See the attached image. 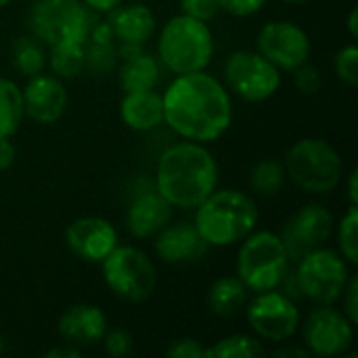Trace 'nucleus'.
Segmentation results:
<instances>
[{"instance_id":"1","label":"nucleus","mask_w":358,"mask_h":358,"mask_svg":"<svg viewBox=\"0 0 358 358\" xmlns=\"http://www.w3.org/2000/svg\"><path fill=\"white\" fill-rule=\"evenodd\" d=\"M162 103L164 122L187 141H218L233 124L229 88L203 69L176 76L162 94Z\"/></svg>"},{"instance_id":"2","label":"nucleus","mask_w":358,"mask_h":358,"mask_svg":"<svg viewBox=\"0 0 358 358\" xmlns=\"http://www.w3.org/2000/svg\"><path fill=\"white\" fill-rule=\"evenodd\" d=\"M218 187V164L203 143L185 141L168 147L157 162L155 189L172 208H197Z\"/></svg>"},{"instance_id":"3","label":"nucleus","mask_w":358,"mask_h":358,"mask_svg":"<svg viewBox=\"0 0 358 358\" xmlns=\"http://www.w3.org/2000/svg\"><path fill=\"white\" fill-rule=\"evenodd\" d=\"M193 224L208 245H235L256 229L258 208L250 195L237 189H216L195 208Z\"/></svg>"},{"instance_id":"4","label":"nucleus","mask_w":358,"mask_h":358,"mask_svg":"<svg viewBox=\"0 0 358 358\" xmlns=\"http://www.w3.org/2000/svg\"><path fill=\"white\" fill-rule=\"evenodd\" d=\"M157 55L164 67L176 76L201 71L214 57V36L206 21L180 13L164 23Z\"/></svg>"},{"instance_id":"5","label":"nucleus","mask_w":358,"mask_h":358,"mask_svg":"<svg viewBox=\"0 0 358 358\" xmlns=\"http://www.w3.org/2000/svg\"><path fill=\"white\" fill-rule=\"evenodd\" d=\"M283 166L292 182L313 195L331 193L344 176L342 155L325 138H302L294 143Z\"/></svg>"},{"instance_id":"6","label":"nucleus","mask_w":358,"mask_h":358,"mask_svg":"<svg viewBox=\"0 0 358 358\" xmlns=\"http://www.w3.org/2000/svg\"><path fill=\"white\" fill-rule=\"evenodd\" d=\"M289 266L283 241L273 231H252L237 254V277L256 294L277 289Z\"/></svg>"},{"instance_id":"7","label":"nucleus","mask_w":358,"mask_h":358,"mask_svg":"<svg viewBox=\"0 0 358 358\" xmlns=\"http://www.w3.org/2000/svg\"><path fill=\"white\" fill-rule=\"evenodd\" d=\"M94 23V10L82 0H38L29 10L31 36L44 46L84 44Z\"/></svg>"},{"instance_id":"8","label":"nucleus","mask_w":358,"mask_h":358,"mask_svg":"<svg viewBox=\"0 0 358 358\" xmlns=\"http://www.w3.org/2000/svg\"><path fill=\"white\" fill-rule=\"evenodd\" d=\"M107 287L126 302H145L157 285V271L147 254L132 245H115L101 262Z\"/></svg>"},{"instance_id":"9","label":"nucleus","mask_w":358,"mask_h":358,"mask_svg":"<svg viewBox=\"0 0 358 358\" xmlns=\"http://www.w3.org/2000/svg\"><path fill=\"white\" fill-rule=\"evenodd\" d=\"M296 279L304 298L317 304H336L348 283V262L342 254L317 248L296 262Z\"/></svg>"},{"instance_id":"10","label":"nucleus","mask_w":358,"mask_h":358,"mask_svg":"<svg viewBox=\"0 0 358 358\" xmlns=\"http://www.w3.org/2000/svg\"><path fill=\"white\" fill-rule=\"evenodd\" d=\"M227 88L250 103L271 99L281 86V69H277L258 50H235L224 63Z\"/></svg>"},{"instance_id":"11","label":"nucleus","mask_w":358,"mask_h":358,"mask_svg":"<svg viewBox=\"0 0 358 358\" xmlns=\"http://www.w3.org/2000/svg\"><path fill=\"white\" fill-rule=\"evenodd\" d=\"M302 338L304 348L313 357H342L355 342V325L342 310L331 308V304H321L306 317L302 325Z\"/></svg>"},{"instance_id":"12","label":"nucleus","mask_w":358,"mask_h":358,"mask_svg":"<svg viewBox=\"0 0 358 358\" xmlns=\"http://www.w3.org/2000/svg\"><path fill=\"white\" fill-rule=\"evenodd\" d=\"M248 323L252 331L266 342L289 340L300 325L296 302L279 289L260 292L248 306Z\"/></svg>"},{"instance_id":"13","label":"nucleus","mask_w":358,"mask_h":358,"mask_svg":"<svg viewBox=\"0 0 358 358\" xmlns=\"http://www.w3.org/2000/svg\"><path fill=\"white\" fill-rule=\"evenodd\" d=\"M331 231H334L331 212L321 203H308V206L300 208L287 220V224L283 227V233L279 237L283 241L289 262L296 264L308 252L321 248L329 239Z\"/></svg>"},{"instance_id":"14","label":"nucleus","mask_w":358,"mask_h":358,"mask_svg":"<svg viewBox=\"0 0 358 358\" xmlns=\"http://www.w3.org/2000/svg\"><path fill=\"white\" fill-rule=\"evenodd\" d=\"M258 52L277 69L294 71L310 57L308 34L292 21H271L258 34Z\"/></svg>"},{"instance_id":"15","label":"nucleus","mask_w":358,"mask_h":358,"mask_svg":"<svg viewBox=\"0 0 358 358\" xmlns=\"http://www.w3.org/2000/svg\"><path fill=\"white\" fill-rule=\"evenodd\" d=\"M65 243L73 256L84 262L101 264L117 245L115 227L101 216H84L73 220L65 231Z\"/></svg>"},{"instance_id":"16","label":"nucleus","mask_w":358,"mask_h":358,"mask_svg":"<svg viewBox=\"0 0 358 358\" xmlns=\"http://www.w3.org/2000/svg\"><path fill=\"white\" fill-rule=\"evenodd\" d=\"M23 92V109L36 124H55L61 120L67 107V88L57 76L38 73L29 78Z\"/></svg>"},{"instance_id":"17","label":"nucleus","mask_w":358,"mask_h":358,"mask_svg":"<svg viewBox=\"0 0 358 358\" xmlns=\"http://www.w3.org/2000/svg\"><path fill=\"white\" fill-rule=\"evenodd\" d=\"M153 248L159 260L168 264H193L206 256L210 245L203 241L193 222H168L155 235Z\"/></svg>"},{"instance_id":"18","label":"nucleus","mask_w":358,"mask_h":358,"mask_svg":"<svg viewBox=\"0 0 358 358\" xmlns=\"http://www.w3.org/2000/svg\"><path fill=\"white\" fill-rule=\"evenodd\" d=\"M170 220H172V206L157 189L136 193L126 212V227L130 235L136 239L155 237Z\"/></svg>"},{"instance_id":"19","label":"nucleus","mask_w":358,"mask_h":358,"mask_svg":"<svg viewBox=\"0 0 358 358\" xmlns=\"http://www.w3.org/2000/svg\"><path fill=\"white\" fill-rule=\"evenodd\" d=\"M57 327L67 344L88 348L99 344L107 334V317L94 304H76L61 315Z\"/></svg>"},{"instance_id":"20","label":"nucleus","mask_w":358,"mask_h":358,"mask_svg":"<svg viewBox=\"0 0 358 358\" xmlns=\"http://www.w3.org/2000/svg\"><path fill=\"white\" fill-rule=\"evenodd\" d=\"M107 25L115 40L128 46H141L155 34V15L147 4H126L115 6L107 13Z\"/></svg>"},{"instance_id":"21","label":"nucleus","mask_w":358,"mask_h":358,"mask_svg":"<svg viewBox=\"0 0 358 358\" xmlns=\"http://www.w3.org/2000/svg\"><path fill=\"white\" fill-rule=\"evenodd\" d=\"M120 117L134 132L155 130L164 122L162 94H157L155 88L126 92L120 103Z\"/></svg>"},{"instance_id":"22","label":"nucleus","mask_w":358,"mask_h":358,"mask_svg":"<svg viewBox=\"0 0 358 358\" xmlns=\"http://www.w3.org/2000/svg\"><path fill=\"white\" fill-rule=\"evenodd\" d=\"M159 82V63L149 52H132L124 57V65L120 69V84L126 92L132 90H151Z\"/></svg>"},{"instance_id":"23","label":"nucleus","mask_w":358,"mask_h":358,"mask_svg":"<svg viewBox=\"0 0 358 358\" xmlns=\"http://www.w3.org/2000/svg\"><path fill=\"white\" fill-rule=\"evenodd\" d=\"M248 300V287L239 277H220L208 292V306L212 315L229 319L235 317Z\"/></svg>"},{"instance_id":"24","label":"nucleus","mask_w":358,"mask_h":358,"mask_svg":"<svg viewBox=\"0 0 358 358\" xmlns=\"http://www.w3.org/2000/svg\"><path fill=\"white\" fill-rule=\"evenodd\" d=\"M23 115L25 109L21 88L8 78H0V136L10 138L19 130Z\"/></svg>"},{"instance_id":"25","label":"nucleus","mask_w":358,"mask_h":358,"mask_svg":"<svg viewBox=\"0 0 358 358\" xmlns=\"http://www.w3.org/2000/svg\"><path fill=\"white\" fill-rule=\"evenodd\" d=\"M46 63L59 80L78 78L84 71V44H55L48 46Z\"/></svg>"},{"instance_id":"26","label":"nucleus","mask_w":358,"mask_h":358,"mask_svg":"<svg viewBox=\"0 0 358 358\" xmlns=\"http://www.w3.org/2000/svg\"><path fill=\"white\" fill-rule=\"evenodd\" d=\"M13 65L21 76L34 78L46 67L44 44L36 36H21L13 44Z\"/></svg>"},{"instance_id":"27","label":"nucleus","mask_w":358,"mask_h":358,"mask_svg":"<svg viewBox=\"0 0 358 358\" xmlns=\"http://www.w3.org/2000/svg\"><path fill=\"white\" fill-rule=\"evenodd\" d=\"M285 166L277 159H262L252 168L250 174V189L264 199H271L281 193L285 185Z\"/></svg>"},{"instance_id":"28","label":"nucleus","mask_w":358,"mask_h":358,"mask_svg":"<svg viewBox=\"0 0 358 358\" xmlns=\"http://www.w3.org/2000/svg\"><path fill=\"white\" fill-rule=\"evenodd\" d=\"M266 348L258 338H250L243 334L229 336L220 342H216L212 348H206V357L212 358H256L264 357Z\"/></svg>"},{"instance_id":"29","label":"nucleus","mask_w":358,"mask_h":358,"mask_svg":"<svg viewBox=\"0 0 358 358\" xmlns=\"http://www.w3.org/2000/svg\"><path fill=\"white\" fill-rule=\"evenodd\" d=\"M338 245L348 264H358V210L350 203L338 229Z\"/></svg>"},{"instance_id":"30","label":"nucleus","mask_w":358,"mask_h":358,"mask_svg":"<svg viewBox=\"0 0 358 358\" xmlns=\"http://www.w3.org/2000/svg\"><path fill=\"white\" fill-rule=\"evenodd\" d=\"M117 59V50L113 44H101L86 40L84 42V69H90L94 73H105L111 71Z\"/></svg>"},{"instance_id":"31","label":"nucleus","mask_w":358,"mask_h":358,"mask_svg":"<svg viewBox=\"0 0 358 358\" xmlns=\"http://www.w3.org/2000/svg\"><path fill=\"white\" fill-rule=\"evenodd\" d=\"M336 73L342 82H346L348 86H357L358 82V48L355 44L344 46L342 50H338L336 61H334Z\"/></svg>"},{"instance_id":"32","label":"nucleus","mask_w":358,"mask_h":358,"mask_svg":"<svg viewBox=\"0 0 358 358\" xmlns=\"http://www.w3.org/2000/svg\"><path fill=\"white\" fill-rule=\"evenodd\" d=\"M101 342L105 344V352L113 358L130 357L132 350H134V340L124 329H111V331H107Z\"/></svg>"},{"instance_id":"33","label":"nucleus","mask_w":358,"mask_h":358,"mask_svg":"<svg viewBox=\"0 0 358 358\" xmlns=\"http://www.w3.org/2000/svg\"><path fill=\"white\" fill-rule=\"evenodd\" d=\"M294 82H296V88L304 94H317L321 90V84H323V78H321V71L310 65L308 61L298 65L294 69Z\"/></svg>"},{"instance_id":"34","label":"nucleus","mask_w":358,"mask_h":358,"mask_svg":"<svg viewBox=\"0 0 358 358\" xmlns=\"http://www.w3.org/2000/svg\"><path fill=\"white\" fill-rule=\"evenodd\" d=\"M182 15L195 17L199 21H210L218 15V0H180Z\"/></svg>"},{"instance_id":"35","label":"nucleus","mask_w":358,"mask_h":358,"mask_svg":"<svg viewBox=\"0 0 358 358\" xmlns=\"http://www.w3.org/2000/svg\"><path fill=\"white\" fill-rule=\"evenodd\" d=\"M168 358H201L206 357V348L201 346L199 340L195 338H180L170 342L168 350H166Z\"/></svg>"},{"instance_id":"36","label":"nucleus","mask_w":358,"mask_h":358,"mask_svg":"<svg viewBox=\"0 0 358 358\" xmlns=\"http://www.w3.org/2000/svg\"><path fill=\"white\" fill-rule=\"evenodd\" d=\"M342 304H344V315L348 317V321L357 327L358 325V277L357 275H350L348 277V283L342 292Z\"/></svg>"},{"instance_id":"37","label":"nucleus","mask_w":358,"mask_h":358,"mask_svg":"<svg viewBox=\"0 0 358 358\" xmlns=\"http://www.w3.org/2000/svg\"><path fill=\"white\" fill-rule=\"evenodd\" d=\"M266 0H218V8L233 17H250L256 15Z\"/></svg>"},{"instance_id":"38","label":"nucleus","mask_w":358,"mask_h":358,"mask_svg":"<svg viewBox=\"0 0 358 358\" xmlns=\"http://www.w3.org/2000/svg\"><path fill=\"white\" fill-rule=\"evenodd\" d=\"M15 162V147L8 138L0 136V170L10 168Z\"/></svg>"},{"instance_id":"39","label":"nucleus","mask_w":358,"mask_h":358,"mask_svg":"<svg viewBox=\"0 0 358 358\" xmlns=\"http://www.w3.org/2000/svg\"><path fill=\"white\" fill-rule=\"evenodd\" d=\"M44 357H46V358H80V357H82V350L65 342V346L52 348V350H48V352H46Z\"/></svg>"},{"instance_id":"40","label":"nucleus","mask_w":358,"mask_h":358,"mask_svg":"<svg viewBox=\"0 0 358 358\" xmlns=\"http://www.w3.org/2000/svg\"><path fill=\"white\" fill-rule=\"evenodd\" d=\"M90 10L94 13H111L115 6H120L124 0H82Z\"/></svg>"},{"instance_id":"41","label":"nucleus","mask_w":358,"mask_h":358,"mask_svg":"<svg viewBox=\"0 0 358 358\" xmlns=\"http://www.w3.org/2000/svg\"><path fill=\"white\" fill-rule=\"evenodd\" d=\"M273 355H275V357H281V358H289V357L308 358L310 357V352H308L306 348H281V350H275Z\"/></svg>"},{"instance_id":"42","label":"nucleus","mask_w":358,"mask_h":358,"mask_svg":"<svg viewBox=\"0 0 358 358\" xmlns=\"http://www.w3.org/2000/svg\"><path fill=\"white\" fill-rule=\"evenodd\" d=\"M358 170L350 172V178H348V197H350V203L357 206L358 203Z\"/></svg>"},{"instance_id":"43","label":"nucleus","mask_w":358,"mask_h":358,"mask_svg":"<svg viewBox=\"0 0 358 358\" xmlns=\"http://www.w3.org/2000/svg\"><path fill=\"white\" fill-rule=\"evenodd\" d=\"M348 31H350V36L352 38H357L358 36V8H352L350 10V15H348Z\"/></svg>"},{"instance_id":"44","label":"nucleus","mask_w":358,"mask_h":358,"mask_svg":"<svg viewBox=\"0 0 358 358\" xmlns=\"http://www.w3.org/2000/svg\"><path fill=\"white\" fill-rule=\"evenodd\" d=\"M2 350H4V340H2V336H0V355H2Z\"/></svg>"},{"instance_id":"45","label":"nucleus","mask_w":358,"mask_h":358,"mask_svg":"<svg viewBox=\"0 0 358 358\" xmlns=\"http://www.w3.org/2000/svg\"><path fill=\"white\" fill-rule=\"evenodd\" d=\"M8 2H10V0H0V8H2V6H6Z\"/></svg>"},{"instance_id":"46","label":"nucleus","mask_w":358,"mask_h":358,"mask_svg":"<svg viewBox=\"0 0 358 358\" xmlns=\"http://www.w3.org/2000/svg\"><path fill=\"white\" fill-rule=\"evenodd\" d=\"M283 2H308V0H283Z\"/></svg>"}]
</instances>
